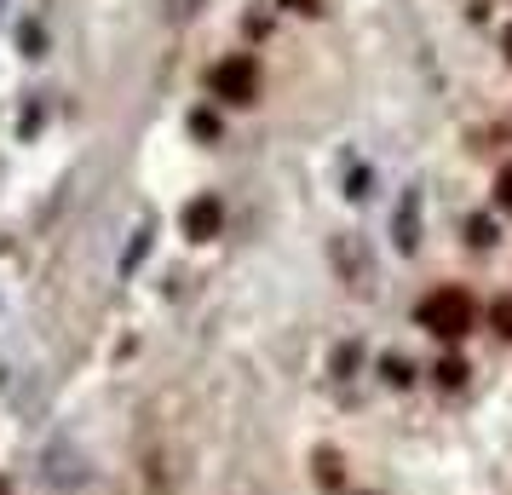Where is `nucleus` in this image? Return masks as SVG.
<instances>
[{"instance_id":"1","label":"nucleus","mask_w":512,"mask_h":495,"mask_svg":"<svg viewBox=\"0 0 512 495\" xmlns=\"http://www.w3.org/2000/svg\"><path fill=\"white\" fill-rule=\"evenodd\" d=\"M420 323L443 340H461L472 329V300H466L461 288H438V294H426V306H420Z\"/></svg>"},{"instance_id":"2","label":"nucleus","mask_w":512,"mask_h":495,"mask_svg":"<svg viewBox=\"0 0 512 495\" xmlns=\"http://www.w3.org/2000/svg\"><path fill=\"white\" fill-rule=\"evenodd\" d=\"M208 87H213V98H225V104H254V93H259V64L242 52V58H225L219 70L208 75Z\"/></svg>"},{"instance_id":"3","label":"nucleus","mask_w":512,"mask_h":495,"mask_svg":"<svg viewBox=\"0 0 512 495\" xmlns=\"http://www.w3.org/2000/svg\"><path fill=\"white\" fill-rule=\"evenodd\" d=\"M392 236H397V254L420 248V190H403V202L392 213Z\"/></svg>"},{"instance_id":"4","label":"nucleus","mask_w":512,"mask_h":495,"mask_svg":"<svg viewBox=\"0 0 512 495\" xmlns=\"http://www.w3.org/2000/svg\"><path fill=\"white\" fill-rule=\"evenodd\" d=\"M219 225H225L219 196H196V202L185 208V236H196V242H213V236H219Z\"/></svg>"},{"instance_id":"5","label":"nucleus","mask_w":512,"mask_h":495,"mask_svg":"<svg viewBox=\"0 0 512 495\" xmlns=\"http://www.w3.org/2000/svg\"><path fill=\"white\" fill-rule=\"evenodd\" d=\"M328 254H334V265H340V277H346L351 288H369V265H363L357 236H334V242H328Z\"/></svg>"},{"instance_id":"6","label":"nucleus","mask_w":512,"mask_h":495,"mask_svg":"<svg viewBox=\"0 0 512 495\" xmlns=\"http://www.w3.org/2000/svg\"><path fill=\"white\" fill-rule=\"evenodd\" d=\"M202 6H208V0H167V18H173V24H185V18L202 12Z\"/></svg>"},{"instance_id":"7","label":"nucleus","mask_w":512,"mask_h":495,"mask_svg":"<svg viewBox=\"0 0 512 495\" xmlns=\"http://www.w3.org/2000/svg\"><path fill=\"white\" fill-rule=\"evenodd\" d=\"M139 254H150V225H144V231H133V248H127L121 271H133V265H139Z\"/></svg>"},{"instance_id":"8","label":"nucleus","mask_w":512,"mask_h":495,"mask_svg":"<svg viewBox=\"0 0 512 495\" xmlns=\"http://www.w3.org/2000/svg\"><path fill=\"white\" fill-rule=\"evenodd\" d=\"M466 231H472V248H489V242H495V225H489V219H472Z\"/></svg>"},{"instance_id":"9","label":"nucleus","mask_w":512,"mask_h":495,"mask_svg":"<svg viewBox=\"0 0 512 495\" xmlns=\"http://www.w3.org/2000/svg\"><path fill=\"white\" fill-rule=\"evenodd\" d=\"M495 202H501V208H512V167L501 173V185H495Z\"/></svg>"},{"instance_id":"10","label":"nucleus","mask_w":512,"mask_h":495,"mask_svg":"<svg viewBox=\"0 0 512 495\" xmlns=\"http://www.w3.org/2000/svg\"><path fill=\"white\" fill-rule=\"evenodd\" d=\"M495 323H501V334H512V300H501V306H495Z\"/></svg>"},{"instance_id":"11","label":"nucleus","mask_w":512,"mask_h":495,"mask_svg":"<svg viewBox=\"0 0 512 495\" xmlns=\"http://www.w3.org/2000/svg\"><path fill=\"white\" fill-rule=\"evenodd\" d=\"M300 12H317V0H300Z\"/></svg>"},{"instance_id":"12","label":"nucleus","mask_w":512,"mask_h":495,"mask_svg":"<svg viewBox=\"0 0 512 495\" xmlns=\"http://www.w3.org/2000/svg\"><path fill=\"white\" fill-rule=\"evenodd\" d=\"M507 52H512V35H507Z\"/></svg>"}]
</instances>
